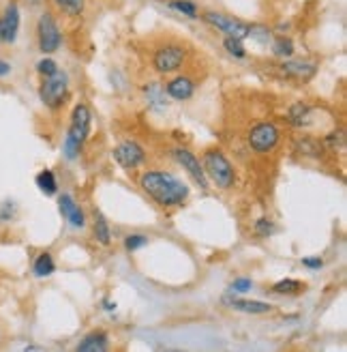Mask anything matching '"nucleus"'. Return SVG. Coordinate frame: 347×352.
I'll return each instance as SVG.
<instances>
[{"label": "nucleus", "instance_id": "obj_1", "mask_svg": "<svg viewBox=\"0 0 347 352\" xmlns=\"http://www.w3.org/2000/svg\"><path fill=\"white\" fill-rule=\"evenodd\" d=\"M140 187L148 198H152L159 206H180L189 198V185L180 181L178 176L171 172H161V170H150L144 172L140 179Z\"/></svg>", "mask_w": 347, "mask_h": 352}, {"label": "nucleus", "instance_id": "obj_2", "mask_svg": "<svg viewBox=\"0 0 347 352\" xmlns=\"http://www.w3.org/2000/svg\"><path fill=\"white\" fill-rule=\"evenodd\" d=\"M91 120H93V114H91V108L86 103H77L73 108V114H71V125H69V133L64 138V157L67 160H77V155L84 146V142L88 140V133H91Z\"/></svg>", "mask_w": 347, "mask_h": 352}, {"label": "nucleus", "instance_id": "obj_3", "mask_svg": "<svg viewBox=\"0 0 347 352\" xmlns=\"http://www.w3.org/2000/svg\"><path fill=\"white\" fill-rule=\"evenodd\" d=\"M202 168L206 172V179H211L219 189H230L236 183V172L230 164V160L225 157L219 148H211L204 153Z\"/></svg>", "mask_w": 347, "mask_h": 352}, {"label": "nucleus", "instance_id": "obj_4", "mask_svg": "<svg viewBox=\"0 0 347 352\" xmlns=\"http://www.w3.org/2000/svg\"><path fill=\"white\" fill-rule=\"evenodd\" d=\"M187 63V47L180 43H165L152 54V69L161 76L176 74Z\"/></svg>", "mask_w": 347, "mask_h": 352}, {"label": "nucleus", "instance_id": "obj_5", "mask_svg": "<svg viewBox=\"0 0 347 352\" xmlns=\"http://www.w3.org/2000/svg\"><path fill=\"white\" fill-rule=\"evenodd\" d=\"M67 95H69V80L64 74L56 72L54 76L43 78V82L39 86V97L49 110H58L67 101Z\"/></svg>", "mask_w": 347, "mask_h": 352}, {"label": "nucleus", "instance_id": "obj_6", "mask_svg": "<svg viewBox=\"0 0 347 352\" xmlns=\"http://www.w3.org/2000/svg\"><path fill=\"white\" fill-rule=\"evenodd\" d=\"M37 41H39V50L43 54H51V52H56L60 47L62 34H60L56 17L49 11L41 13L37 20Z\"/></svg>", "mask_w": 347, "mask_h": 352}, {"label": "nucleus", "instance_id": "obj_7", "mask_svg": "<svg viewBox=\"0 0 347 352\" xmlns=\"http://www.w3.org/2000/svg\"><path fill=\"white\" fill-rule=\"evenodd\" d=\"M279 140H281V131L272 122H257L249 131V146L259 155L274 151Z\"/></svg>", "mask_w": 347, "mask_h": 352}, {"label": "nucleus", "instance_id": "obj_8", "mask_svg": "<svg viewBox=\"0 0 347 352\" xmlns=\"http://www.w3.org/2000/svg\"><path fill=\"white\" fill-rule=\"evenodd\" d=\"M204 22H208L211 26H215L217 30H221L225 37H236V39L249 37V30H251V24H245V22L236 20V17L223 15V13H217V11L204 13Z\"/></svg>", "mask_w": 347, "mask_h": 352}, {"label": "nucleus", "instance_id": "obj_9", "mask_svg": "<svg viewBox=\"0 0 347 352\" xmlns=\"http://www.w3.org/2000/svg\"><path fill=\"white\" fill-rule=\"evenodd\" d=\"M114 160L120 166H123V168L133 170V168L142 166L146 162V151L140 144H137V142H133V140H127V142L118 144L114 148Z\"/></svg>", "mask_w": 347, "mask_h": 352}, {"label": "nucleus", "instance_id": "obj_10", "mask_svg": "<svg viewBox=\"0 0 347 352\" xmlns=\"http://www.w3.org/2000/svg\"><path fill=\"white\" fill-rule=\"evenodd\" d=\"M20 32V7L17 3H9L0 15V43H15Z\"/></svg>", "mask_w": 347, "mask_h": 352}, {"label": "nucleus", "instance_id": "obj_11", "mask_svg": "<svg viewBox=\"0 0 347 352\" xmlns=\"http://www.w3.org/2000/svg\"><path fill=\"white\" fill-rule=\"evenodd\" d=\"M174 157H176V162L189 172V176L193 179L204 191L208 189V179H206V172H204V168H202V164H200V160L198 157L191 153V151H187V148H174Z\"/></svg>", "mask_w": 347, "mask_h": 352}, {"label": "nucleus", "instance_id": "obj_12", "mask_svg": "<svg viewBox=\"0 0 347 352\" xmlns=\"http://www.w3.org/2000/svg\"><path fill=\"white\" fill-rule=\"evenodd\" d=\"M58 210L60 215L67 219V223L71 228H84L86 226V215L82 206L73 200L71 193H62V196L58 198Z\"/></svg>", "mask_w": 347, "mask_h": 352}, {"label": "nucleus", "instance_id": "obj_13", "mask_svg": "<svg viewBox=\"0 0 347 352\" xmlns=\"http://www.w3.org/2000/svg\"><path fill=\"white\" fill-rule=\"evenodd\" d=\"M221 301L225 307L242 311V314H268V311H272V305H268V303L249 301V298H238V296H230V294H225Z\"/></svg>", "mask_w": 347, "mask_h": 352}, {"label": "nucleus", "instance_id": "obj_14", "mask_svg": "<svg viewBox=\"0 0 347 352\" xmlns=\"http://www.w3.org/2000/svg\"><path fill=\"white\" fill-rule=\"evenodd\" d=\"M281 72L287 78L300 80V82H309L311 78L318 74V67L313 63H307V60H283Z\"/></svg>", "mask_w": 347, "mask_h": 352}, {"label": "nucleus", "instance_id": "obj_15", "mask_svg": "<svg viewBox=\"0 0 347 352\" xmlns=\"http://www.w3.org/2000/svg\"><path fill=\"white\" fill-rule=\"evenodd\" d=\"M165 93L171 99H176V101H187V99L193 97V93H195V82L191 80L189 76H178V78H174V80L167 82Z\"/></svg>", "mask_w": 347, "mask_h": 352}, {"label": "nucleus", "instance_id": "obj_16", "mask_svg": "<svg viewBox=\"0 0 347 352\" xmlns=\"http://www.w3.org/2000/svg\"><path fill=\"white\" fill-rule=\"evenodd\" d=\"M110 348V338L106 331H91L80 344H77V352H103Z\"/></svg>", "mask_w": 347, "mask_h": 352}, {"label": "nucleus", "instance_id": "obj_17", "mask_svg": "<svg viewBox=\"0 0 347 352\" xmlns=\"http://www.w3.org/2000/svg\"><path fill=\"white\" fill-rule=\"evenodd\" d=\"M311 114H313V110L309 108L307 103H294L289 112H287V120L291 122V125H296V127H304L311 122Z\"/></svg>", "mask_w": 347, "mask_h": 352}, {"label": "nucleus", "instance_id": "obj_18", "mask_svg": "<svg viewBox=\"0 0 347 352\" xmlns=\"http://www.w3.org/2000/svg\"><path fill=\"white\" fill-rule=\"evenodd\" d=\"M54 271H56V264H54V258H51L49 252H43V254H39L37 258H34L32 273L37 277H49Z\"/></svg>", "mask_w": 347, "mask_h": 352}, {"label": "nucleus", "instance_id": "obj_19", "mask_svg": "<svg viewBox=\"0 0 347 352\" xmlns=\"http://www.w3.org/2000/svg\"><path fill=\"white\" fill-rule=\"evenodd\" d=\"M93 232H95V239H97L101 245H110V243H112V230H110V223H108V219H106V217H103V213H99V210H95Z\"/></svg>", "mask_w": 347, "mask_h": 352}, {"label": "nucleus", "instance_id": "obj_20", "mask_svg": "<svg viewBox=\"0 0 347 352\" xmlns=\"http://www.w3.org/2000/svg\"><path fill=\"white\" fill-rule=\"evenodd\" d=\"M34 183H37L39 191L45 193V196H54V193L58 191V181L51 170H41L37 174V179H34Z\"/></svg>", "mask_w": 347, "mask_h": 352}, {"label": "nucleus", "instance_id": "obj_21", "mask_svg": "<svg viewBox=\"0 0 347 352\" xmlns=\"http://www.w3.org/2000/svg\"><path fill=\"white\" fill-rule=\"evenodd\" d=\"M146 97H148V105H152L154 110L165 108V88L161 84H150L146 88Z\"/></svg>", "mask_w": 347, "mask_h": 352}, {"label": "nucleus", "instance_id": "obj_22", "mask_svg": "<svg viewBox=\"0 0 347 352\" xmlns=\"http://www.w3.org/2000/svg\"><path fill=\"white\" fill-rule=\"evenodd\" d=\"M272 290L276 294H298L304 290V281H298V279H281L276 281V284L272 286Z\"/></svg>", "mask_w": 347, "mask_h": 352}, {"label": "nucleus", "instance_id": "obj_23", "mask_svg": "<svg viewBox=\"0 0 347 352\" xmlns=\"http://www.w3.org/2000/svg\"><path fill=\"white\" fill-rule=\"evenodd\" d=\"M54 5L67 15H82L86 0H54Z\"/></svg>", "mask_w": 347, "mask_h": 352}, {"label": "nucleus", "instance_id": "obj_24", "mask_svg": "<svg viewBox=\"0 0 347 352\" xmlns=\"http://www.w3.org/2000/svg\"><path fill=\"white\" fill-rule=\"evenodd\" d=\"M272 52H274V56H279V58H289L294 54V41L287 37H279L272 43Z\"/></svg>", "mask_w": 347, "mask_h": 352}, {"label": "nucleus", "instance_id": "obj_25", "mask_svg": "<svg viewBox=\"0 0 347 352\" xmlns=\"http://www.w3.org/2000/svg\"><path fill=\"white\" fill-rule=\"evenodd\" d=\"M169 7H171L174 11H178V13L187 15V17H198V15H200L195 3H191V0H169Z\"/></svg>", "mask_w": 347, "mask_h": 352}, {"label": "nucleus", "instance_id": "obj_26", "mask_svg": "<svg viewBox=\"0 0 347 352\" xmlns=\"http://www.w3.org/2000/svg\"><path fill=\"white\" fill-rule=\"evenodd\" d=\"M223 45H225V50H228L230 54H232V56H236V58H245V56H247V50H245V45H242V39H236V37H225Z\"/></svg>", "mask_w": 347, "mask_h": 352}, {"label": "nucleus", "instance_id": "obj_27", "mask_svg": "<svg viewBox=\"0 0 347 352\" xmlns=\"http://www.w3.org/2000/svg\"><path fill=\"white\" fill-rule=\"evenodd\" d=\"M146 245H148V236H144V234H129V236L125 239V250H127L129 254H133V252H137V250L146 248Z\"/></svg>", "mask_w": 347, "mask_h": 352}, {"label": "nucleus", "instance_id": "obj_28", "mask_svg": "<svg viewBox=\"0 0 347 352\" xmlns=\"http://www.w3.org/2000/svg\"><path fill=\"white\" fill-rule=\"evenodd\" d=\"M253 230H255V234H257V236L266 239V236H270V234H272L274 226H272V221H270L268 217H259V219L255 221V226H253Z\"/></svg>", "mask_w": 347, "mask_h": 352}, {"label": "nucleus", "instance_id": "obj_29", "mask_svg": "<svg viewBox=\"0 0 347 352\" xmlns=\"http://www.w3.org/2000/svg\"><path fill=\"white\" fill-rule=\"evenodd\" d=\"M37 72L43 76V78H49V76H54L58 72V65L56 60H51V58H41L37 63Z\"/></svg>", "mask_w": 347, "mask_h": 352}, {"label": "nucleus", "instance_id": "obj_30", "mask_svg": "<svg viewBox=\"0 0 347 352\" xmlns=\"http://www.w3.org/2000/svg\"><path fill=\"white\" fill-rule=\"evenodd\" d=\"M17 213V206L13 200H5L3 204H0V221H11Z\"/></svg>", "mask_w": 347, "mask_h": 352}, {"label": "nucleus", "instance_id": "obj_31", "mask_svg": "<svg viewBox=\"0 0 347 352\" xmlns=\"http://www.w3.org/2000/svg\"><path fill=\"white\" fill-rule=\"evenodd\" d=\"M326 146H331L333 151H337V148H343L345 146V135H343V131H333L331 135H326Z\"/></svg>", "mask_w": 347, "mask_h": 352}, {"label": "nucleus", "instance_id": "obj_32", "mask_svg": "<svg viewBox=\"0 0 347 352\" xmlns=\"http://www.w3.org/2000/svg\"><path fill=\"white\" fill-rule=\"evenodd\" d=\"M251 288H253V281H251L249 277H238V279L232 281V290H234V292L245 294V292H249Z\"/></svg>", "mask_w": 347, "mask_h": 352}, {"label": "nucleus", "instance_id": "obj_33", "mask_svg": "<svg viewBox=\"0 0 347 352\" xmlns=\"http://www.w3.org/2000/svg\"><path fill=\"white\" fill-rule=\"evenodd\" d=\"M249 37H255V39H259V41H270V30L268 28H264V26H251V30H249Z\"/></svg>", "mask_w": 347, "mask_h": 352}, {"label": "nucleus", "instance_id": "obj_34", "mask_svg": "<svg viewBox=\"0 0 347 352\" xmlns=\"http://www.w3.org/2000/svg\"><path fill=\"white\" fill-rule=\"evenodd\" d=\"M302 267L311 269V271H320L324 267V260L318 256V258H302Z\"/></svg>", "mask_w": 347, "mask_h": 352}, {"label": "nucleus", "instance_id": "obj_35", "mask_svg": "<svg viewBox=\"0 0 347 352\" xmlns=\"http://www.w3.org/2000/svg\"><path fill=\"white\" fill-rule=\"evenodd\" d=\"M11 74V65L7 60H0V78H5Z\"/></svg>", "mask_w": 347, "mask_h": 352}, {"label": "nucleus", "instance_id": "obj_36", "mask_svg": "<svg viewBox=\"0 0 347 352\" xmlns=\"http://www.w3.org/2000/svg\"><path fill=\"white\" fill-rule=\"evenodd\" d=\"M103 309H106V311H114L116 309V303L112 301V298H103Z\"/></svg>", "mask_w": 347, "mask_h": 352}]
</instances>
